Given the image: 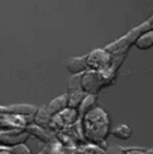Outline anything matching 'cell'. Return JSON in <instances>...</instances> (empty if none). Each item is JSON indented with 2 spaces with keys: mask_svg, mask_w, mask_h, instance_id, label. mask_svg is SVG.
<instances>
[{
  "mask_svg": "<svg viewBox=\"0 0 153 154\" xmlns=\"http://www.w3.org/2000/svg\"><path fill=\"white\" fill-rule=\"evenodd\" d=\"M146 154H153L152 149H147V150H146Z\"/></svg>",
  "mask_w": 153,
  "mask_h": 154,
  "instance_id": "24",
  "label": "cell"
},
{
  "mask_svg": "<svg viewBox=\"0 0 153 154\" xmlns=\"http://www.w3.org/2000/svg\"><path fill=\"white\" fill-rule=\"evenodd\" d=\"M66 69H67L72 75H78V73L85 72L86 70H88V65H87V61H86V57L68 59L67 62H66Z\"/></svg>",
  "mask_w": 153,
  "mask_h": 154,
  "instance_id": "8",
  "label": "cell"
},
{
  "mask_svg": "<svg viewBox=\"0 0 153 154\" xmlns=\"http://www.w3.org/2000/svg\"><path fill=\"white\" fill-rule=\"evenodd\" d=\"M81 124L86 143L98 145L102 149L106 148V140L111 132V121L104 109L94 107L82 116Z\"/></svg>",
  "mask_w": 153,
  "mask_h": 154,
  "instance_id": "1",
  "label": "cell"
},
{
  "mask_svg": "<svg viewBox=\"0 0 153 154\" xmlns=\"http://www.w3.org/2000/svg\"><path fill=\"white\" fill-rule=\"evenodd\" d=\"M51 116L53 114L50 113V111L48 110L46 105H43L41 107H39L35 113L34 116V124L40 126L42 128H46L48 127V124L51 120Z\"/></svg>",
  "mask_w": 153,
  "mask_h": 154,
  "instance_id": "10",
  "label": "cell"
},
{
  "mask_svg": "<svg viewBox=\"0 0 153 154\" xmlns=\"http://www.w3.org/2000/svg\"><path fill=\"white\" fill-rule=\"evenodd\" d=\"M25 130V128L17 126L16 124L11 122L10 120H8L6 118H4L3 114L0 118V132H8V131H13V130Z\"/></svg>",
  "mask_w": 153,
  "mask_h": 154,
  "instance_id": "18",
  "label": "cell"
},
{
  "mask_svg": "<svg viewBox=\"0 0 153 154\" xmlns=\"http://www.w3.org/2000/svg\"><path fill=\"white\" fill-rule=\"evenodd\" d=\"M0 154H12L8 149V147H3L0 146Z\"/></svg>",
  "mask_w": 153,
  "mask_h": 154,
  "instance_id": "23",
  "label": "cell"
},
{
  "mask_svg": "<svg viewBox=\"0 0 153 154\" xmlns=\"http://www.w3.org/2000/svg\"><path fill=\"white\" fill-rule=\"evenodd\" d=\"M85 95L86 93L83 90H77V91L67 93V107L77 109Z\"/></svg>",
  "mask_w": 153,
  "mask_h": 154,
  "instance_id": "16",
  "label": "cell"
},
{
  "mask_svg": "<svg viewBox=\"0 0 153 154\" xmlns=\"http://www.w3.org/2000/svg\"><path fill=\"white\" fill-rule=\"evenodd\" d=\"M11 153L12 154H29L32 153L29 147L25 145V143H21V144H17L15 146L8 147Z\"/></svg>",
  "mask_w": 153,
  "mask_h": 154,
  "instance_id": "20",
  "label": "cell"
},
{
  "mask_svg": "<svg viewBox=\"0 0 153 154\" xmlns=\"http://www.w3.org/2000/svg\"><path fill=\"white\" fill-rule=\"evenodd\" d=\"M111 132H112V134L116 138L122 140H126L131 137L133 131L130 126L126 125V124H122V125H118V127H115Z\"/></svg>",
  "mask_w": 153,
  "mask_h": 154,
  "instance_id": "15",
  "label": "cell"
},
{
  "mask_svg": "<svg viewBox=\"0 0 153 154\" xmlns=\"http://www.w3.org/2000/svg\"><path fill=\"white\" fill-rule=\"evenodd\" d=\"M96 103H98L96 94H86L84 97L83 101L79 105V107L77 108L80 119L83 116H85L87 112H89L90 110L93 109L94 107H96Z\"/></svg>",
  "mask_w": 153,
  "mask_h": 154,
  "instance_id": "11",
  "label": "cell"
},
{
  "mask_svg": "<svg viewBox=\"0 0 153 154\" xmlns=\"http://www.w3.org/2000/svg\"><path fill=\"white\" fill-rule=\"evenodd\" d=\"M76 154H104V149L90 143H85L77 148Z\"/></svg>",
  "mask_w": 153,
  "mask_h": 154,
  "instance_id": "17",
  "label": "cell"
},
{
  "mask_svg": "<svg viewBox=\"0 0 153 154\" xmlns=\"http://www.w3.org/2000/svg\"><path fill=\"white\" fill-rule=\"evenodd\" d=\"M37 106L31 104H14V105L4 106L3 114H18V116H35Z\"/></svg>",
  "mask_w": 153,
  "mask_h": 154,
  "instance_id": "7",
  "label": "cell"
},
{
  "mask_svg": "<svg viewBox=\"0 0 153 154\" xmlns=\"http://www.w3.org/2000/svg\"><path fill=\"white\" fill-rule=\"evenodd\" d=\"M133 42H134V45L136 46V48L141 49V51H147V49L151 48L153 45L152 32L149 31V32H143Z\"/></svg>",
  "mask_w": 153,
  "mask_h": 154,
  "instance_id": "13",
  "label": "cell"
},
{
  "mask_svg": "<svg viewBox=\"0 0 153 154\" xmlns=\"http://www.w3.org/2000/svg\"><path fill=\"white\" fill-rule=\"evenodd\" d=\"M124 147L120 146V145H110L104 149V154H123L124 153Z\"/></svg>",
  "mask_w": 153,
  "mask_h": 154,
  "instance_id": "21",
  "label": "cell"
},
{
  "mask_svg": "<svg viewBox=\"0 0 153 154\" xmlns=\"http://www.w3.org/2000/svg\"><path fill=\"white\" fill-rule=\"evenodd\" d=\"M61 131L63 132V133H65L67 136H69L75 142V144L77 145V147L81 146V145L86 143L85 138H84V135H83V130H82L81 119H79L76 123L64 127Z\"/></svg>",
  "mask_w": 153,
  "mask_h": 154,
  "instance_id": "6",
  "label": "cell"
},
{
  "mask_svg": "<svg viewBox=\"0 0 153 154\" xmlns=\"http://www.w3.org/2000/svg\"><path fill=\"white\" fill-rule=\"evenodd\" d=\"M63 145L57 140L54 138L53 140L44 144V147L38 154H62Z\"/></svg>",
  "mask_w": 153,
  "mask_h": 154,
  "instance_id": "14",
  "label": "cell"
},
{
  "mask_svg": "<svg viewBox=\"0 0 153 154\" xmlns=\"http://www.w3.org/2000/svg\"><path fill=\"white\" fill-rule=\"evenodd\" d=\"M31 137L26 130H13L8 132H0V146L12 147L17 144L27 142Z\"/></svg>",
  "mask_w": 153,
  "mask_h": 154,
  "instance_id": "4",
  "label": "cell"
},
{
  "mask_svg": "<svg viewBox=\"0 0 153 154\" xmlns=\"http://www.w3.org/2000/svg\"><path fill=\"white\" fill-rule=\"evenodd\" d=\"M104 88L103 78L99 71L88 69L81 75V89L86 94H98Z\"/></svg>",
  "mask_w": 153,
  "mask_h": 154,
  "instance_id": "2",
  "label": "cell"
},
{
  "mask_svg": "<svg viewBox=\"0 0 153 154\" xmlns=\"http://www.w3.org/2000/svg\"><path fill=\"white\" fill-rule=\"evenodd\" d=\"M123 154H146V149L143 148H125Z\"/></svg>",
  "mask_w": 153,
  "mask_h": 154,
  "instance_id": "22",
  "label": "cell"
},
{
  "mask_svg": "<svg viewBox=\"0 0 153 154\" xmlns=\"http://www.w3.org/2000/svg\"><path fill=\"white\" fill-rule=\"evenodd\" d=\"M81 75H82V73L72 75V77L68 79L67 92L66 93H70L72 91H77V90H82L81 89Z\"/></svg>",
  "mask_w": 153,
  "mask_h": 154,
  "instance_id": "19",
  "label": "cell"
},
{
  "mask_svg": "<svg viewBox=\"0 0 153 154\" xmlns=\"http://www.w3.org/2000/svg\"><path fill=\"white\" fill-rule=\"evenodd\" d=\"M56 116H58V119H59L60 122L63 125V127H66V126H69L72 124L76 123L80 119L78 110L75 109V108L69 107H66L65 109L60 111L59 113H56Z\"/></svg>",
  "mask_w": 153,
  "mask_h": 154,
  "instance_id": "9",
  "label": "cell"
},
{
  "mask_svg": "<svg viewBox=\"0 0 153 154\" xmlns=\"http://www.w3.org/2000/svg\"><path fill=\"white\" fill-rule=\"evenodd\" d=\"M29 154H32V153H29Z\"/></svg>",
  "mask_w": 153,
  "mask_h": 154,
  "instance_id": "25",
  "label": "cell"
},
{
  "mask_svg": "<svg viewBox=\"0 0 153 154\" xmlns=\"http://www.w3.org/2000/svg\"><path fill=\"white\" fill-rule=\"evenodd\" d=\"M86 61H87L88 69L96 71H102L107 69L111 65V54L109 51H102V49H96L92 51L88 56H86Z\"/></svg>",
  "mask_w": 153,
  "mask_h": 154,
  "instance_id": "3",
  "label": "cell"
},
{
  "mask_svg": "<svg viewBox=\"0 0 153 154\" xmlns=\"http://www.w3.org/2000/svg\"><path fill=\"white\" fill-rule=\"evenodd\" d=\"M46 106L53 116L56 113H59L60 111H62L67 107V93H63V94L57 97L53 101L49 102Z\"/></svg>",
  "mask_w": 153,
  "mask_h": 154,
  "instance_id": "12",
  "label": "cell"
},
{
  "mask_svg": "<svg viewBox=\"0 0 153 154\" xmlns=\"http://www.w3.org/2000/svg\"><path fill=\"white\" fill-rule=\"evenodd\" d=\"M25 130H26V132L29 134V135L36 137L38 140L42 142L43 144H46V143L53 140L54 138H56L55 133L49 131V130L46 129V128H42L34 123L27 125L26 128H25Z\"/></svg>",
  "mask_w": 153,
  "mask_h": 154,
  "instance_id": "5",
  "label": "cell"
}]
</instances>
